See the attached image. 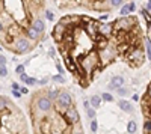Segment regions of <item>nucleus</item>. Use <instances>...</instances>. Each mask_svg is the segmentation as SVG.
I'll return each mask as SVG.
<instances>
[{
    "instance_id": "f257e3e1",
    "label": "nucleus",
    "mask_w": 151,
    "mask_h": 134,
    "mask_svg": "<svg viewBox=\"0 0 151 134\" xmlns=\"http://www.w3.org/2000/svg\"><path fill=\"white\" fill-rule=\"evenodd\" d=\"M2 6L6 14H9L15 23L23 27V21L26 20V5L21 0H2Z\"/></svg>"
},
{
    "instance_id": "f03ea898",
    "label": "nucleus",
    "mask_w": 151,
    "mask_h": 134,
    "mask_svg": "<svg viewBox=\"0 0 151 134\" xmlns=\"http://www.w3.org/2000/svg\"><path fill=\"white\" fill-rule=\"evenodd\" d=\"M79 65H80V69H82V74L85 78H88L91 81V76H92V72L98 68H101L100 66V59H98V53L97 50H89L86 54H83L79 60Z\"/></svg>"
},
{
    "instance_id": "7ed1b4c3",
    "label": "nucleus",
    "mask_w": 151,
    "mask_h": 134,
    "mask_svg": "<svg viewBox=\"0 0 151 134\" xmlns=\"http://www.w3.org/2000/svg\"><path fill=\"white\" fill-rule=\"evenodd\" d=\"M8 48L11 51L17 53V54H26V53L33 50V42L29 41L24 35H20V36H17V38L12 39V42L9 44Z\"/></svg>"
},
{
    "instance_id": "20e7f679",
    "label": "nucleus",
    "mask_w": 151,
    "mask_h": 134,
    "mask_svg": "<svg viewBox=\"0 0 151 134\" xmlns=\"http://www.w3.org/2000/svg\"><path fill=\"white\" fill-rule=\"evenodd\" d=\"M55 110L58 115H64L65 110L68 107L73 105V96L68 91H59V95H58V100L55 101Z\"/></svg>"
},
{
    "instance_id": "39448f33",
    "label": "nucleus",
    "mask_w": 151,
    "mask_h": 134,
    "mask_svg": "<svg viewBox=\"0 0 151 134\" xmlns=\"http://www.w3.org/2000/svg\"><path fill=\"white\" fill-rule=\"evenodd\" d=\"M98 53V59H100V66H106V65H109V63H112L113 60L116 59V56H118V53H116V47L115 45H112L110 42H109V45L106 47V48H103V50H98L97 51Z\"/></svg>"
},
{
    "instance_id": "423d86ee",
    "label": "nucleus",
    "mask_w": 151,
    "mask_h": 134,
    "mask_svg": "<svg viewBox=\"0 0 151 134\" xmlns=\"http://www.w3.org/2000/svg\"><path fill=\"white\" fill-rule=\"evenodd\" d=\"M145 59V53H144V48L141 45H133L130 48V51L127 53V60L130 62L132 66H139Z\"/></svg>"
},
{
    "instance_id": "0eeeda50",
    "label": "nucleus",
    "mask_w": 151,
    "mask_h": 134,
    "mask_svg": "<svg viewBox=\"0 0 151 134\" xmlns=\"http://www.w3.org/2000/svg\"><path fill=\"white\" fill-rule=\"evenodd\" d=\"M33 108L38 113L45 115V113H50L53 110V103L50 101L45 95H38L35 98V103H33Z\"/></svg>"
},
{
    "instance_id": "6e6552de",
    "label": "nucleus",
    "mask_w": 151,
    "mask_h": 134,
    "mask_svg": "<svg viewBox=\"0 0 151 134\" xmlns=\"http://www.w3.org/2000/svg\"><path fill=\"white\" fill-rule=\"evenodd\" d=\"M136 26V20L132 17H121L113 23V30L115 32H132V29Z\"/></svg>"
},
{
    "instance_id": "1a4fd4ad",
    "label": "nucleus",
    "mask_w": 151,
    "mask_h": 134,
    "mask_svg": "<svg viewBox=\"0 0 151 134\" xmlns=\"http://www.w3.org/2000/svg\"><path fill=\"white\" fill-rule=\"evenodd\" d=\"M62 118L65 119V122L68 124V125H76V124H79V120H80V116H79V112H77V108H76L74 105H71V107H68L67 110H65V113L62 115Z\"/></svg>"
},
{
    "instance_id": "9d476101",
    "label": "nucleus",
    "mask_w": 151,
    "mask_h": 134,
    "mask_svg": "<svg viewBox=\"0 0 151 134\" xmlns=\"http://www.w3.org/2000/svg\"><path fill=\"white\" fill-rule=\"evenodd\" d=\"M113 23H100V21H97V35L98 36H103V38H106V39H109L110 36L113 35Z\"/></svg>"
},
{
    "instance_id": "9b49d317",
    "label": "nucleus",
    "mask_w": 151,
    "mask_h": 134,
    "mask_svg": "<svg viewBox=\"0 0 151 134\" xmlns=\"http://www.w3.org/2000/svg\"><path fill=\"white\" fill-rule=\"evenodd\" d=\"M124 83H125V80L122 76H113L110 78V81L107 83V89L109 91H118L119 88L124 86Z\"/></svg>"
},
{
    "instance_id": "f8f14e48",
    "label": "nucleus",
    "mask_w": 151,
    "mask_h": 134,
    "mask_svg": "<svg viewBox=\"0 0 151 134\" xmlns=\"http://www.w3.org/2000/svg\"><path fill=\"white\" fill-rule=\"evenodd\" d=\"M70 30L71 29H68V27H65L64 24H60V23H58L56 26H55V30H53V33H55V38L58 39V41H62L67 36V33H70Z\"/></svg>"
},
{
    "instance_id": "ddd939ff",
    "label": "nucleus",
    "mask_w": 151,
    "mask_h": 134,
    "mask_svg": "<svg viewBox=\"0 0 151 134\" xmlns=\"http://www.w3.org/2000/svg\"><path fill=\"white\" fill-rule=\"evenodd\" d=\"M23 33H24V36H26L29 41H32V42H38V41L41 39V36H42V35L38 33L32 26H26V27H24V32H23Z\"/></svg>"
},
{
    "instance_id": "4468645a",
    "label": "nucleus",
    "mask_w": 151,
    "mask_h": 134,
    "mask_svg": "<svg viewBox=\"0 0 151 134\" xmlns=\"http://www.w3.org/2000/svg\"><path fill=\"white\" fill-rule=\"evenodd\" d=\"M30 26L40 33V35H42L44 32H45V23H44V20H41V18H33L32 21H30Z\"/></svg>"
},
{
    "instance_id": "2eb2a0df",
    "label": "nucleus",
    "mask_w": 151,
    "mask_h": 134,
    "mask_svg": "<svg viewBox=\"0 0 151 134\" xmlns=\"http://www.w3.org/2000/svg\"><path fill=\"white\" fill-rule=\"evenodd\" d=\"M40 130H41V134H52V120H50V118L41 119Z\"/></svg>"
},
{
    "instance_id": "dca6fc26",
    "label": "nucleus",
    "mask_w": 151,
    "mask_h": 134,
    "mask_svg": "<svg viewBox=\"0 0 151 134\" xmlns=\"http://www.w3.org/2000/svg\"><path fill=\"white\" fill-rule=\"evenodd\" d=\"M118 107L121 108L122 112H125V113H132L133 112V104L130 101H127V100H124V98H121L118 101Z\"/></svg>"
},
{
    "instance_id": "f3484780",
    "label": "nucleus",
    "mask_w": 151,
    "mask_h": 134,
    "mask_svg": "<svg viewBox=\"0 0 151 134\" xmlns=\"http://www.w3.org/2000/svg\"><path fill=\"white\" fill-rule=\"evenodd\" d=\"M18 77H20V81H21V83H24L26 86H35V84L38 83V80H36L35 77L27 76L26 72H24V74H21V76H18Z\"/></svg>"
},
{
    "instance_id": "a211bd4d",
    "label": "nucleus",
    "mask_w": 151,
    "mask_h": 134,
    "mask_svg": "<svg viewBox=\"0 0 151 134\" xmlns=\"http://www.w3.org/2000/svg\"><path fill=\"white\" fill-rule=\"evenodd\" d=\"M44 95L47 96V98L52 101L53 104H55V101L58 100V95H59V91L58 89H55V88H52V89H48L47 92H44Z\"/></svg>"
},
{
    "instance_id": "6ab92c4d",
    "label": "nucleus",
    "mask_w": 151,
    "mask_h": 134,
    "mask_svg": "<svg viewBox=\"0 0 151 134\" xmlns=\"http://www.w3.org/2000/svg\"><path fill=\"white\" fill-rule=\"evenodd\" d=\"M89 104H91V107H92V108H95V110H97V108H98L100 105H101V96H100L98 93L92 95L91 98H89Z\"/></svg>"
},
{
    "instance_id": "aec40b11",
    "label": "nucleus",
    "mask_w": 151,
    "mask_h": 134,
    "mask_svg": "<svg viewBox=\"0 0 151 134\" xmlns=\"http://www.w3.org/2000/svg\"><path fill=\"white\" fill-rule=\"evenodd\" d=\"M132 14V11H130V5L127 3V5H122L121 6V9H119V15L121 17H129Z\"/></svg>"
},
{
    "instance_id": "412c9836",
    "label": "nucleus",
    "mask_w": 151,
    "mask_h": 134,
    "mask_svg": "<svg viewBox=\"0 0 151 134\" xmlns=\"http://www.w3.org/2000/svg\"><path fill=\"white\" fill-rule=\"evenodd\" d=\"M137 130V124L134 122V120H130V122L127 124V133L129 134H134Z\"/></svg>"
},
{
    "instance_id": "4be33fe9",
    "label": "nucleus",
    "mask_w": 151,
    "mask_h": 134,
    "mask_svg": "<svg viewBox=\"0 0 151 134\" xmlns=\"http://www.w3.org/2000/svg\"><path fill=\"white\" fill-rule=\"evenodd\" d=\"M100 96H101V101H106V103H112V101H113V95L109 93V92L100 93Z\"/></svg>"
},
{
    "instance_id": "5701e85b",
    "label": "nucleus",
    "mask_w": 151,
    "mask_h": 134,
    "mask_svg": "<svg viewBox=\"0 0 151 134\" xmlns=\"http://www.w3.org/2000/svg\"><path fill=\"white\" fill-rule=\"evenodd\" d=\"M116 93L121 96V98H124V96L130 95V89H129V88H125V86H122V88H119V89L116 91Z\"/></svg>"
},
{
    "instance_id": "b1692460",
    "label": "nucleus",
    "mask_w": 151,
    "mask_h": 134,
    "mask_svg": "<svg viewBox=\"0 0 151 134\" xmlns=\"http://www.w3.org/2000/svg\"><path fill=\"white\" fill-rule=\"evenodd\" d=\"M145 50H147V57L151 60V39L150 38L145 39Z\"/></svg>"
},
{
    "instance_id": "393cba45",
    "label": "nucleus",
    "mask_w": 151,
    "mask_h": 134,
    "mask_svg": "<svg viewBox=\"0 0 151 134\" xmlns=\"http://www.w3.org/2000/svg\"><path fill=\"white\" fill-rule=\"evenodd\" d=\"M52 80H53L55 83H59V84H64V83H65V77H64V76H60V74L53 76V77H52Z\"/></svg>"
},
{
    "instance_id": "a878e982",
    "label": "nucleus",
    "mask_w": 151,
    "mask_h": 134,
    "mask_svg": "<svg viewBox=\"0 0 151 134\" xmlns=\"http://www.w3.org/2000/svg\"><path fill=\"white\" fill-rule=\"evenodd\" d=\"M44 17H45V20H48V21H55V14L50 9H45L44 11Z\"/></svg>"
},
{
    "instance_id": "bb28decb",
    "label": "nucleus",
    "mask_w": 151,
    "mask_h": 134,
    "mask_svg": "<svg viewBox=\"0 0 151 134\" xmlns=\"http://www.w3.org/2000/svg\"><path fill=\"white\" fill-rule=\"evenodd\" d=\"M89 127H91V131H92L94 134H97V131H98V122H97V119H92V120H91Z\"/></svg>"
},
{
    "instance_id": "cd10ccee",
    "label": "nucleus",
    "mask_w": 151,
    "mask_h": 134,
    "mask_svg": "<svg viewBox=\"0 0 151 134\" xmlns=\"http://www.w3.org/2000/svg\"><path fill=\"white\" fill-rule=\"evenodd\" d=\"M86 115H88V118H89L91 120H92V119H95V116H97V113H95V108L89 107V108L86 110Z\"/></svg>"
},
{
    "instance_id": "c85d7f7f",
    "label": "nucleus",
    "mask_w": 151,
    "mask_h": 134,
    "mask_svg": "<svg viewBox=\"0 0 151 134\" xmlns=\"http://www.w3.org/2000/svg\"><path fill=\"white\" fill-rule=\"evenodd\" d=\"M15 72H17L18 76L24 74V72H26V66H24L23 63H18V65H17V68H15Z\"/></svg>"
},
{
    "instance_id": "c756f323",
    "label": "nucleus",
    "mask_w": 151,
    "mask_h": 134,
    "mask_svg": "<svg viewBox=\"0 0 151 134\" xmlns=\"http://www.w3.org/2000/svg\"><path fill=\"white\" fill-rule=\"evenodd\" d=\"M56 69H58V74H60V76H64V77H65V68L62 66L59 62H56Z\"/></svg>"
},
{
    "instance_id": "7c9ffc66",
    "label": "nucleus",
    "mask_w": 151,
    "mask_h": 134,
    "mask_svg": "<svg viewBox=\"0 0 151 134\" xmlns=\"http://www.w3.org/2000/svg\"><path fill=\"white\" fill-rule=\"evenodd\" d=\"M0 77H8V68H6V65H0Z\"/></svg>"
},
{
    "instance_id": "2f4dec72",
    "label": "nucleus",
    "mask_w": 151,
    "mask_h": 134,
    "mask_svg": "<svg viewBox=\"0 0 151 134\" xmlns=\"http://www.w3.org/2000/svg\"><path fill=\"white\" fill-rule=\"evenodd\" d=\"M109 3L113 8H118V6H122V0H109Z\"/></svg>"
},
{
    "instance_id": "473e14b6",
    "label": "nucleus",
    "mask_w": 151,
    "mask_h": 134,
    "mask_svg": "<svg viewBox=\"0 0 151 134\" xmlns=\"http://www.w3.org/2000/svg\"><path fill=\"white\" fill-rule=\"evenodd\" d=\"M48 81H50V78H48V77H44V78H41V80H38L36 84H40V86H47Z\"/></svg>"
},
{
    "instance_id": "72a5a7b5",
    "label": "nucleus",
    "mask_w": 151,
    "mask_h": 134,
    "mask_svg": "<svg viewBox=\"0 0 151 134\" xmlns=\"http://www.w3.org/2000/svg\"><path fill=\"white\" fill-rule=\"evenodd\" d=\"M73 127H76V130H73L71 134H83V131H82V128H80V124H76V125H73Z\"/></svg>"
},
{
    "instance_id": "f704fd0d",
    "label": "nucleus",
    "mask_w": 151,
    "mask_h": 134,
    "mask_svg": "<svg viewBox=\"0 0 151 134\" xmlns=\"http://www.w3.org/2000/svg\"><path fill=\"white\" fill-rule=\"evenodd\" d=\"M11 93H12V96H14V98H17V100L21 98V92L17 91V89H11Z\"/></svg>"
},
{
    "instance_id": "c9c22d12",
    "label": "nucleus",
    "mask_w": 151,
    "mask_h": 134,
    "mask_svg": "<svg viewBox=\"0 0 151 134\" xmlns=\"http://www.w3.org/2000/svg\"><path fill=\"white\" fill-rule=\"evenodd\" d=\"M145 96L148 100H151V83L148 84V88H147V93H145Z\"/></svg>"
},
{
    "instance_id": "e433bc0d",
    "label": "nucleus",
    "mask_w": 151,
    "mask_h": 134,
    "mask_svg": "<svg viewBox=\"0 0 151 134\" xmlns=\"http://www.w3.org/2000/svg\"><path fill=\"white\" fill-rule=\"evenodd\" d=\"M89 107H91V104H89V100H83V108H85V110H88Z\"/></svg>"
},
{
    "instance_id": "4c0bfd02",
    "label": "nucleus",
    "mask_w": 151,
    "mask_h": 134,
    "mask_svg": "<svg viewBox=\"0 0 151 134\" xmlns=\"http://www.w3.org/2000/svg\"><path fill=\"white\" fill-rule=\"evenodd\" d=\"M6 62H8V59L3 54H0V65H6Z\"/></svg>"
},
{
    "instance_id": "58836bf2",
    "label": "nucleus",
    "mask_w": 151,
    "mask_h": 134,
    "mask_svg": "<svg viewBox=\"0 0 151 134\" xmlns=\"http://www.w3.org/2000/svg\"><path fill=\"white\" fill-rule=\"evenodd\" d=\"M20 88H21V86H20L17 81H14V83L11 84V89H17V91H20Z\"/></svg>"
},
{
    "instance_id": "ea45409f",
    "label": "nucleus",
    "mask_w": 151,
    "mask_h": 134,
    "mask_svg": "<svg viewBox=\"0 0 151 134\" xmlns=\"http://www.w3.org/2000/svg\"><path fill=\"white\" fill-rule=\"evenodd\" d=\"M48 56H50V57H55V48H53V47L48 48Z\"/></svg>"
},
{
    "instance_id": "a19ab883",
    "label": "nucleus",
    "mask_w": 151,
    "mask_h": 134,
    "mask_svg": "<svg viewBox=\"0 0 151 134\" xmlns=\"http://www.w3.org/2000/svg\"><path fill=\"white\" fill-rule=\"evenodd\" d=\"M20 92H21V95H23V93L26 95V93H29V89H27V88H24V86H21V88H20Z\"/></svg>"
},
{
    "instance_id": "79ce46f5",
    "label": "nucleus",
    "mask_w": 151,
    "mask_h": 134,
    "mask_svg": "<svg viewBox=\"0 0 151 134\" xmlns=\"http://www.w3.org/2000/svg\"><path fill=\"white\" fill-rule=\"evenodd\" d=\"M129 5H130V11H132V14H133V12L136 11V5H134V2H130Z\"/></svg>"
},
{
    "instance_id": "37998d69",
    "label": "nucleus",
    "mask_w": 151,
    "mask_h": 134,
    "mask_svg": "<svg viewBox=\"0 0 151 134\" xmlns=\"http://www.w3.org/2000/svg\"><path fill=\"white\" fill-rule=\"evenodd\" d=\"M133 101H139V95L137 93H133Z\"/></svg>"
},
{
    "instance_id": "c03bdc74",
    "label": "nucleus",
    "mask_w": 151,
    "mask_h": 134,
    "mask_svg": "<svg viewBox=\"0 0 151 134\" xmlns=\"http://www.w3.org/2000/svg\"><path fill=\"white\" fill-rule=\"evenodd\" d=\"M144 9H147V11H150V12H151V3H147Z\"/></svg>"
},
{
    "instance_id": "a18cd8bd",
    "label": "nucleus",
    "mask_w": 151,
    "mask_h": 134,
    "mask_svg": "<svg viewBox=\"0 0 151 134\" xmlns=\"http://www.w3.org/2000/svg\"><path fill=\"white\" fill-rule=\"evenodd\" d=\"M21 2H23L24 5H27V3H30V0H21Z\"/></svg>"
},
{
    "instance_id": "49530a36",
    "label": "nucleus",
    "mask_w": 151,
    "mask_h": 134,
    "mask_svg": "<svg viewBox=\"0 0 151 134\" xmlns=\"http://www.w3.org/2000/svg\"><path fill=\"white\" fill-rule=\"evenodd\" d=\"M2 50H3V48H2V45H0V51H2Z\"/></svg>"
},
{
    "instance_id": "de8ad7c7",
    "label": "nucleus",
    "mask_w": 151,
    "mask_h": 134,
    "mask_svg": "<svg viewBox=\"0 0 151 134\" xmlns=\"http://www.w3.org/2000/svg\"><path fill=\"white\" fill-rule=\"evenodd\" d=\"M147 2H148V3H151V0H147Z\"/></svg>"
},
{
    "instance_id": "09e8293b",
    "label": "nucleus",
    "mask_w": 151,
    "mask_h": 134,
    "mask_svg": "<svg viewBox=\"0 0 151 134\" xmlns=\"http://www.w3.org/2000/svg\"><path fill=\"white\" fill-rule=\"evenodd\" d=\"M0 127H2V122H0Z\"/></svg>"
}]
</instances>
